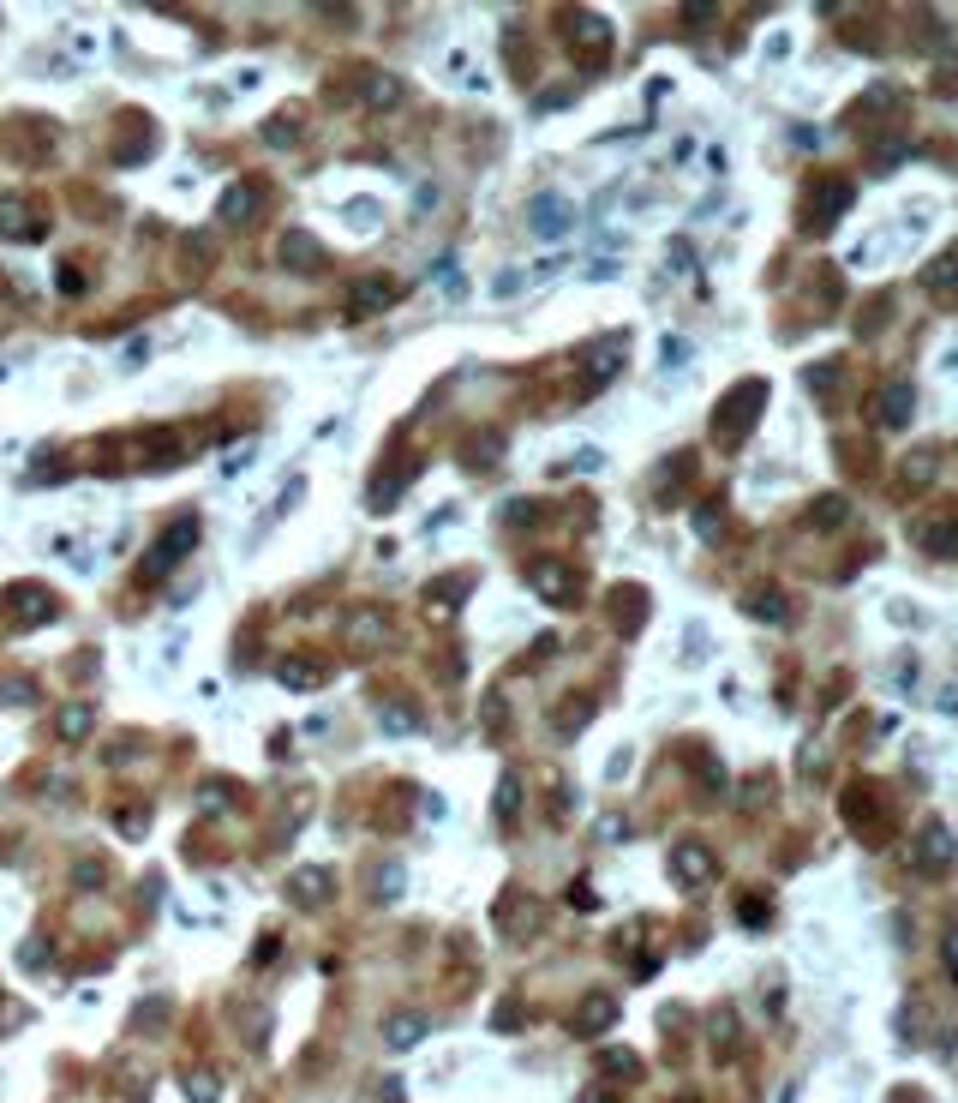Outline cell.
<instances>
[{
	"instance_id": "d6986e66",
	"label": "cell",
	"mask_w": 958,
	"mask_h": 1103,
	"mask_svg": "<svg viewBox=\"0 0 958 1103\" xmlns=\"http://www.w3.org/2000/svg\"><path fill=\"white\" fill-rule=\"evenodd\" d=\"M953 276H958V246H953V252H941V258L923 270V288H935V294H953Z\"/></svg>"
},
{
	"instance_id": "2e32d148",
	"label": "cell",
	"mask_w": 958,
	"mask_h": 1103,
	"mask_svg": "<svg viewBox=\"0 0 958 1103\" xmlns=\"http://www.w3.org/2000/svg\"><path fill=\"white\" fill-rule=\"evenodd\" d=\"M419 1037H426V1020H419V1014H396V1020L383 1025V1043H390V1050H413Z\"/></svg>"
},
{
	"instance_id": "8fae6325",
	"label": "cell",
	"mask_w": 958,
	"mask_h": 1103,
	"mask_svg": "<svg viewBox=\"0 0 958 1103\" xmlns=\"http://www.w3.org/2000/svg\"><path fill=\"white\" fill-rule=\"evenodd\" d=\"M396 294H401V288L390 283V276H378V283H360V288H354V318H365V312H378V306H390Z\"/></svg>"
},
{
	"instance_id": "f546056e",
	"label": "cell",
	"mask_w": 958,
	"mask_h": 1103,
	"mask_svg": "<svg viewBox=\"0 0 958 1103\" xmlns=\"http://www.w3.org/2000/svg\"><path fill=\"white\" fill-rule=\"evenodd\" d=\"M264 138H270V144H281V151H288V144H294V138H299V126H294V120H281V126H264Z\"/></svg>"
},
{
	"instance_id": "603a6c76",
	"label": "cell",
	"mask_w": 958,
	"mask_h": 1103,
	"mask_svg": "<svg viewBox=\"0 0 958 1103\" xmlns=\"http://www.w3.org/2000/svg\"><path fill=\"white\" fill-rule=\"evenodd\" d=\"M917 540H923L928 552H953V546H958V522H923V528H917Z\"/></svg>"
},
{
	"instance_id": "d4e9b609",
	"label": "cell",
	"mask_w": 958,
	"mask_h": 1103,
	"mask_svg": "<svg viewBox=\"0 0 958 1103\" xmlns=\"http://www.w3.org/2000/svg\"><path fill=\"white\" fill-rule=\"evenodd\" d=\"M186 1098H192V1103H216V1080H210L204 1068H198V1073H186Z\"/></svg>"
},
{
	"instance_id": "3957f363",
	"label": "cell",
	"mask_w": 958,
	"mask_h": 1103,
	"mask_svg": "<svg viewBox=\"0 0 958 1103\" xmlns=\"http://www.w3.org/2000/svg\"><path fill=\"white\" fill-rule=\"evenodd\" d=\"M910 864H917V869H946V864H953V834H946L941 821H928L923 834H917V846H910Z\"/></svg>"
},
{
	"instance_id": "44dd1931",
	"label": "cell",
	"mask_w": 958,
	"mask_h": 1103,
	"mask_svg": "<svg viewBox=\"0 0 958 1103\" xmlns=\"http://www.w3.org/2000/svg\"><path fill=\"white\" fill-rule=\"evenodd\" d=\"M324 894H330V869H299V876H294V900L299 905L324 900Z\"/></svg>"
},
{
	"instance_id": "ac0fdd59",
	"label": "cell",
	"mask_w": 958,
	"mask_h": 1103,
	"mask_svg": "<svg viewBox=\"0 0 958 1103\" xmlns=\"http://www.w3.org/2000/svg\"><path fill=\"white\" fill-rule=\"evenodd\" d=\"M90 726H97V708H90V702H72V708H60V719H54V732H60V737H84V732H90Z\"/></svg>"
},
{
	"instance_id": "ffe728a7",
	"label": "cell",
	"mask_w": 958,
	"mask_h": 1103,
	"mask_svg": "<svg viewBox=\"0 0 958 1103\" xmlns=\"http://www.w3.org/2000/svg\"><path fill=\"white\" fill-rule=\"evenodd\" d=\"M647 594L641 588H617V630H641V612H647Z\"/></svg>"
},
{
	"instance_id": "f1b7e54d",
	"label": "cell",
	"mask_w": 958,
	"mask_h": 1103,
	"mask_svg": "<svg viewBox=\"0 0 958 1103\" xmlns=\"http://www.w3.org/2000/svg\"><path fill=\"white\" fill-rule=\"evenodd\" d=\"M515 803H521V786L503 780V786H497V816H515Z\"/></svg>"
},
{
	"instance_id": "e0dca14e",
	"label": "cell",
	"mask_w": 958,
	"mask_h": 1103,
	"mask_svg": "<svg viewBox=\"0 0 958 1103\" xmlns=\"http://www.w3.org/2000/svg\"><path fill=\"white\" fill-rule=\"evenodd\" d=\"M533 228H539V235H563V228H569V204H563V199H539V204H533Z\"/></svg>"
},
{
	"instance_id": "5bb4252c",
	"label": "cell",
	"mask_w": 958,
	"mask_h": 1103,
	"mask_svg": "<svg viewBox=\"0 0 958 1103\" xmlns=\"http://www.w3.org/2000/svg\"><path fill=\"white\" fill-rule=\"evenodd\" d=\"M360 97H365V108H396V102H401V84L390 79V72H365Z\"/></svg>"
},
{
	"instance_id": "7c38bea8",
	"label": "cell",
	"mask_w": 958,
	"mask_h": 1103,
	"mask_svg": "<svg viewBox=\"0 0 958 1103\" xmlns=\"http://www.w3.org/2000/svg\"><path fill=\"white\" fill-rule=\"evenodd\" d=\"M276 678H281V684H294V690H306V684H324V666L306 660V653H288V660L276 666Z\"/></svg>"
},
{
	"instance_id": "277c9868",
	"label": "cell",
	"mask_w": 958,
	"mask_h": 1103,
	"mask_svg": "<svg viewBox=\"0 0 958 1103\" xmlns=\"http://www.w3.org/2000/svg\"><path fill=\"white\" fill-rule=\"evenodd\" d=\"M671 876L689 887H701L713 876V852L701 846V839H683V846H671Z\"/></svg>"
},
{
	"instance_id": "484cf974",
	"label": "cell",
	"mask_w": 958,
	"mask_h": 1103,
	"mask_svg": "<svg viewBox=\"0 0 958 1103\" xmlns=\"http://www.w3.org/2000/svg\"><path fill=\"white\" fill-rule=\"evenodd\" d=\"M347 635H383V612H354V618H347Z\"/></svg>"
},
{
	"instance_id": "4dcf8cb0",
	"label": "cell",
	"mask_w": 958,
	"mask_h": 1103,
	"mask_svg": "<svg viewBox=\"0 0 958 1103\" xmlns=\"http://www.w3.org/2000/svg\"><path fill=\"white\" fill-rule=\"evenodd\" d=\"M587 714H594V702H569V708H563V714H557V726H563V732H569V726H581V719H587Z\"/></svg>"
},
{
	"instance_id": "9a60e30c",
	"label": "cell",
	"mask_w": 958,
	"mask_h": 1103,
	"mask_svg": "<svg viewBox=\"0 0 958 1103\" xmlns=\"http://www.w3.org/2000/svg\"><path fill=\"white\" fill-rule=\"evenodd\" d=\"M252 204H258V186L240 181V186H228V192H222L216 217H222V222H246V217H252Z\"/></svg>"
},
{
	"instance_id": "cb8c5ba5",
	"label": "cell",
	"mask_w": 958,
	"mask_h": 1103,
	"mask_svg": "<svg viewBox=\"0 0 958 1103\" xmlns=\"http://www.w3.org/2000/svg\"><path fill=\"white\" fill-rule=\"evenodd\" d=\"M162 1020H168V1002H162V996H156V1002H144V1007H138V1014H133V1032H144V1037H150V1032H156V1025H162Z\"/></svg>"
},
{
	"instance_id": "d6a6232c",
	"label": "cell",
	"mask_w": 958,
	"mask_h": 1103,
	"mask_svg": "<svg viewBox=\"0 0 958 1103\" xmlns=\"http://www.w3.org/2000/svg\"><path fill=\"white\" fill-rule=\"evenodd\" d=\"M605 1068H612V1073H635V1055H623V1050H612V1055H605Z\"/></svg>"
},
{
	"instance_id": "5b68a950",
	"label": "cell",
	"mask_w": 958,
	"mask_h": 1103,
	"mask_svg": "<svg viewBox=\"0 0 958 1103\" xmlns=\"http://www.w3.org/2000/svg\"><path fill=\"white\" fill-rule=\"evenodd\" d=\"M533 588H539L546 600H557V606H569V600L581 594L576 570H563V564H533Z\"/></svg>"
},
{
	"instance_id": "52a82bcc",
	"label": "cell",
	"mask_w": 958,
	"mask_h": 1103,
	"mask_svg": "<svg viewBox=\"0 0 958 1103\" xmlns=\"http://www.w3.org/2000/svg\"><path fill=\"white\" fill-rule=\"evenodd\" d=\"M60 606H54L49 588H13V618L18 624H49Z\"/></svg>"
},
{
	"instance_id": "1f68e13d",
	"label": "cell",
	"mask_w": 958,
	"mask_h": 1103,
	"mask_svg": "<svg viewBox=\"0 0 958 1103\" xmlns=\"http://www.w3.org/2000/svg\"><path fill=\"white\" fill-rule=\"evenodd\" d=\"M18 959H24V966H49V941H24Z\"/></svg>"
},
{
	"instance_id": "30bf717a",
	"label": "cell",
	"mask_w": 958,
	"mask_h": 1103,
	"mask_svg": "<svg viewBox=\"0 0 958 1103\" xmlns=\"http://www.w3.org/2000/svg\"><path fill=\"white\" fill-rule=\"evenodd\" d=\"M612 1020H617V1002H612V996H587V1002H581V1014H576V1032L594 1037V1032H605Z\"/></svg>"
},
{
	"instance_id": "6da1fadb",
	"label": "cell",
	"mask_w": 958,
	"mask_h": 1103,
	"mask_svg": "<svg viewBox=\"0 0 958 1103\" xmlns=\"http://www.w3.org/2000/svg\"><path fill=\"white\" fill-rule=\"evenodd\" d=\"M760 402H767V385H760V378L737 385L725 396V408H719V420H713V438H719V444H743V432L755 426V414H760Z\"/></svg>"
},
{
	"instance_id": "4fadbf2b",
	"label": "cell",
	"mask_w": 958,
	"mask_h": 1103,
	"mask_svg": "<svg viewBox=\"0 0 958 1103\" xmlns=\"http://www.w3.org/2000/svg\"><path fill=\"white\" fill-rule=\"evenodd\" d=\"M569 42H576V49H587V54H599V49H605V42H612V31H605V18L581 13L576 24H569Z\"/></svg>"
},
{
	"instance_id": "83f0119b",
	"label": "cell",
	"mask_w": 958,
	"mask_h": 1103,
	"mask_svg": "<svg viewBox=\"0 0 958 1103\" xmlns=\"http://www.w3.org/2000/svg\"><path fill=\"white\" fill-rule=\"evenodd\" d=\"M749 612H755V618H785V606H778V594H755V600H749Z\"/></svg>"
},
{
	"instance_id": "8992f818",
	"label": "cell",
	"mask_w": 958,
	"mask_h": 1103,
	"mask_svg": "<svg viewBox=\"0 0 958 1103\" xmlns=\"http://www.w3.org/2000/svg\"><path fill=\"white\" fill-rule=\"evenodd\" d=\"M844 204H851V186H844V181H821V186L809 192V222H815V228H826Z\"/></svg>"
},
{
	"instance_id": "9c48e42d",
	"label": "cell",
	"mask_w": 958,
	"mask_h": 1103,
	"mask_svg": "<svg viewBox=\"0 0 958 1103\" xmlns=\"http://www.w3.org/2000/svg\"><path fill=\"white\" fill-rule=\"evenodd\" d=\"M281 264H288V270H318V264H324V246L294 228V235H281Z\"/></svg>"
},
{
	"instance_id": "7a4b0ae2",
	"label": "cell",
	"mask_w": 958,
	"mask_h": 1103,
	"mask_svg": "<svg viewBox=\"0 0 958 1103\" xmlns=\"http://www.w3.org/2000/svg\"><path fill=\"white\" fill-rule=\"evenodd\" d=\"M192 540H198V522L186 516L180 528H168V534L156 540V558H150V564L138 570V582H156V576H168V570H174V564L186 558V546H192Z\"/></svg>"
},
{
	"instance_id": "4316f807",
	"label": "cell",
	"mask_w": 958,
	"mask_h": 1103,
	"mask_svg": "<svg viewBox=\"0 0 958 1103\" xmlns=\"http://www.w3.org/2000/svg\"><path fill=\"white\" fill-rule=\"evenodd\" d=\"M115 828H120V834H144V828H150V810H144V803H138V810H120Z\"/></svg>"
},
{
	"instance_id": "ba28073f",
	"label": "cell",
	"mask_w": 958,
	"mask_h": 1103,
	"mask_svg": "<svg viewBox=\"0 0 958 1103\" xmlns=\"http://www.w3.org/2000/svg\"><path fill=\"white\" fill-rule=\"evenodd\" d=\"M42 222L24 210V199H0V240H36Z\"/></svg>"
},
{
	"instance_id": "7402d4cb",
	"label": "cell",
	"mask_w": 958,
	"mask_h": 1103,
	"mask_svg": "<svg viewBox=\"0 0 958 1103\" xmlns=\"http://www.w3.org/2000/svg\"><path fill=\"white\" fill-rule=\"evenodd\" d=\"M905 420H910V390L892 385L887 396H880V426H905Z\"/></svg>"
}]
</instances>
